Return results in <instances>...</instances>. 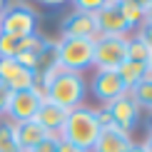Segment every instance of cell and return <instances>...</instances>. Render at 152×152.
Here are the masks:
<instances>
[{"instance_id": "1f68e13d", "label": "cell", "mask_w": 152, "mask_h": 152, "mask_svg": "<svg viewBox=\"0 0 152 152\" xmlns=\"http://www.w3.org/2000/svg\"><path fill=\"white\" fill-rule=\"evenodd\" d=\"M120 3V0H107V5H117Z\"/></svg>"}, {"instance_id": "cb8c5ba5", "label": "cell", "mask_w": 152, "mask_h": 152, "mask_svg": "<svg viewBox=\"0 0 152 152\" xmlns=\"http://www.w3.org/2000/svg\"><path fill=\"white\" fill-rule=\"evenodd\" d=\"M10 90L0 82V117H5V110H8V102H10Z\"/></svg>"}, {"instance_id": "7a4b0ae2", "label": "cell", "mask_w": 152, "mask_h": 152, "mask_svg": "<svg viewBox=\"0 0 152 152\" xmlns=\"http://www.w3.org/2000/svg\"><path fill=\"white\" fill-rule=\"evenodd\" d=\"M87 92H90L87 80L80 72L60 70L48 85V100L55 102V105H60V107H65V110H75V107L85 105Z\"/></svg>"}, {"instance_id": "836d02e7", "label": "cell", "mask_w": 152, "mask_h": 152, "mask_svg": "<svg viewBox=\"0 0 152 152\" xmlns=\"http://www.w3.org/2000/svg\"><path fill=\"white\" fill-rule=\"evenodd\" d=\"M147 67H150V70H152V55H150V62H147Z\"/></svg>"}, {"instance_id": "52a82bcc", "label": "cell", "mask_w": 152, "mask_h": 152, "mask_svg": "<svg viewBox=\"0 0 152 152\" xmlns=\"http://www.w3.org/2000/svg\"><path fill=\"white\" fill-rule=\"evenodd\" d=\"M42 100L37 97L35 90H18L10 95L8 110H5V117L10 122H25V120H35L37 110H40Z\"/></svg>"}, {"instance_id": "e575fe53", "label": "cell", "mask_w": 152, "mask_h": 152, "mask_svg": "<svg viewBox=\"0 0 152 152\" xmlns=\"http://www.w3.org/2000/svg\"><path fill=\"white\" fill-rule=\"evenodd\" d=\"M150 127H152V125H150Z\"/></svg>"}, {"instance_id": "4dcf8cb0", "label": "cell", "mask_w": 152, "mask_h": 152, "mask_svg": "<svg viewBox=\"0 0 152 152\" xmlns=\"http://www.w3.org/2000/svg\"><path fill=\"white\" fill-rule=\"evenodd\" d=\"M145 20H147V23H152V5H150L147 10H145Z\"/></svg>"}, {"instance_id": "9c48e42d", "label": "cell", "mask_w": 152, "mask_h": 152, "mask_svg": "<svg viewBox=\"0 0 152 152\" xmlns=\"http://www.w3.org/2000/svg\"><path fill=\"white\" fill-rule=\"evenodd\" d=\"M92 90V95L100 100L102 105L112 102V100H117L120 95L127 92V87L122 85V80H120L117 70H95L92 75V82L87 85Z\"/></svg>"}, {"instance_id": "44dd1931", "label": "cell", "mask_w": 152, "mask_h": 152, "mask_svg": "<svg viewBox=\"0 0 152 152\" xmlns=\"http://www.w3.org/2000/svg\"><path fill=\"white\" fill-rule=\"evenodd\" d=\"M105 5H107V0H72V8L77 12H87V15H95Z\"/></svg>"}, {"instance_id": "484cf974", "label": "cell", "mask_w": 152, "mask_h": 152, "mask_svg": "<svg viewBox=\"0 0 152 152\" xmlns=\"http://www.w3.org/2000/svg\"><path fill=\"white\" fill-rule=\"evenodd\" d=\"M140 145L145 147V152H152V127L147 130V135H145V140H142Z\"/></svg>"}, {"instance_id": "5b68a950", "label": "cell", "mask_w": 152, "mask_h": 152, "mask_svg": "<svg viewBox=\"0 0 152 152\" xmlns=\"http://www.w3.org/2000/svg\"><path fill=\"white\" fill-rule=\"evenodd\" d=\"M127 60V37H95V53H92V67L95 70H117Z\"/></svg>"}, {"instance_id": "f546056e", "label": "cell", "mask_w": 152, "mask_h": 152, "mask_svg": "<svg viewBox=\"0 0 152 152\" xmlns=\"http://www.w3.org/2000/svg\"><path fill=\"white\" fill-rule=\"evenodd\" d=\"M8 5H10V0H0V15H3V12L8 10Z\"/></svg>"}, {"instance_id": "f1b7e54d", "label": "cell", "mask_w": 152, "mask_h": 152, "mask_svg": "<svg viewBox=\"0 0 152 152\" xmlns=\"http://www.w3.org/2000/svg\"><path fill=\"white\" fill-rule=\"evenodd\" d=\"M135 3H137V5H140V8H142V10H147V8H150V5H152V0H135Z\"/></svg>"}, {"instance_id": "9a60e30c", "label": "cell", "mask_w": 152, "mask_h": 152, "mask_svg": "<svg viewBox=\"0 0 152 152\" xmlns=\"http://www.w3.org/2000/svg\"><path fill=\"white\" fill-rule=\"evenodd\" d=\"M145 70H147V65H142V62H132V60H125L122 65L117 67V75L120 80H122V85L132 90L135 85H140L145 80Z\"/></svg>"}, {"instance_id": "ba28073f", "label": "cell", "mask_w": 152, "mask_h": 152, "mask_svg": "<svg viewBox=\"0 0 152 152\" xmlns=\"http://www.w3.org/2000/svg\"><path fill=\"white\" fill-rule=\"evenodd\" d=\"M0 82L10 92L18 90H33L35 85V72L23 67L15 58H0Z\"/></svg>"}, {"instance_id": "7c38bea8", "label": "cell", "mask_w": 152, "mask_h": 152, "mask_svg": "<svg viewBox=\"0 0 152 152\" xmlns=\"http://www.w3.org/2000/svg\"><path fill=\"white\" fill-rule=\"evenodd\" d=\"M67 115H70V110L50 102V100H42V105H40V110H37L35 120L42 125V130H45L48 135H58V132L62 130V125H65Z\"/></svg>"}, {"instance_id": "4316f807", "label": "cell", "mask_w": 152, "mask_h": 152, "mask_svg": "<svg viewBox=\"0 0 152 152\" xmlns=\"http://www.w3.org/2000/svg\"><path fill=\"white\" fill-rule=\"evenodd\" d=\"M33 3H40V5H50V8H58V5H65L67 0H33Z\"/></svg>"}, {"instance_id": "d6986e66", "label": "cell", "mask_w": 152, "mask_h": 152, "mask_svg": "<svg viewBox=\"0 0 152 152\" xmlns=\"http://www.w3.org/2000/svg\"><path fill=\"white\" fill-rule=\"evenodd\" d=\"M132 97H135V102L140 105V110H147L150 115H152V82L147 80H142L140 85H135L132 90H127Z\"/></svg>"}, {"instance_id": "2e32d148", "label": "cell", "mask_w": 152, "mask_h": 152, "mask_svg": "<svg viewBox=\"0 0 152 152\" xmlns=\"http://www.w3.org/2000/svg\"><path fill=\"white\" fill-rule=\"evenodd\" d=\"M117 8H120V15H122V20L127 23L130 33H135V30L145 23V10L135 3V0H120Z\"/></svg>"}, {"instance_id": "6da1fadb", "label": "cell", "mask_w": 152, "mask_h": 152, "mask_svg": "<svg viewBox=\"0 0 152 152\" xmlns=\"http://www.w3.org/2000/svg\"><path fill=\"white\" fill-rule=\"evenodd\" d=\"M100 122H97V115H95V107H87V105H80L70 110V115H67L65 125H62V130L58 132L60 140L75 145V147L90 152L95 140H97L100 135Z\"/></svg>"}, {"instance_id": "83f0119b", "label": "cell", "mask_w": 152, "mask_h": 152, "mask_svg": "<svg viewBox=\"0 0 152 152\" xmlns=\"http://www.w3.org/2000/svg\"><path fill=\"white\" fill-rule=\"evenodd\" d=\"M125 152H145V147H142L140 142H130V147L125 150Z\"/></svg>"}, {"instance_id": "603a6c76", "label": "cell", "mask_w": 152, "mask_h": 152, "mask_svg": "<svg viewBox=\"0 0 152 152\" xmlns=\"http://www.w3.org/2000/svg\"><path fill=\"white\" fill-rule=\"evenodd\" d=\"M28 152H58V135H48L40 145H35L33 150Z\"/></svg>"}, {"instance_id": "3957f363", "label": "cell", "mask_w": 152, "mask_h": 152, "mask_svg": "<svg viewBox=\"0 0 152 152\" xmlns=\"http://www.w3.org/2000/svg\"><path fill=\"white\" fill-rule=\"evenodd\" d=\"M55 48H58V67L60 70L85 75V70L92 67L95 40H85V37H58Z\"/></svg>"}, {"instance_id": "4fadbf2b", "label": "cell", "mask_w": 152, "mask_h": 152, "mask_svg": "<svg viewBox=\"0 0 152 152\" xmlns=\"http://www.w3.org/2000/svg\"><path fill=\"white\" fill-rule=\"evenodd\" d=\"M130 135L120 127H102L90 152H125L130 147Z\"/></svg>"}, {"instance_id": "7402d4cb", "label": "cell", "mask_w": 152, "mask_h": 152, "mask_svg": "<svg viewBox=\"0 0 152 152\" xmlns=\"http://www.w3.org/2000/svg\"><path fill=\"white\" fill-rule=\"evenodd\" d=\"M135 37H137V40H140L142 45H145V48H147L150 53H152V23H147V20H145V23L140 25V28L135 30Z\"/></svg>"}, {"instance_id": "8fae6325", "label": "cell", "mask_w": 152, "mask_h": 152, "mask_svg": "<svg viewBox=\"0 0 152 152\" xmlns=\"http://www.w3.org/2000/svg\"><path fill=\"white\" fill-rule=\"evenodd\" d=\"M95 25H97V35H107V37H130V28L122 20L117 5H105L95 12Z\"/></svg>"}, {"instance_id": "d6a6232c", "label": "cell", "mask_w": 152, "mask_h": 152, "mask_svg": "<svg viewBox=\"0 0 152 152\" xmlns=\"http://www.w3.org/2000/svg\"><path fill=\"white\" fill-rule=\"evenodd\" d=\"M18 3H25V5H30V3H33V0H18Z\"/></svg>"}, {"instance_id": "30bf717a", "label": "cell", "mask_w": 152, "mask_h": 152, "mask_svg": "<svg viewBox=\"0 0 152 152\" xmlns=\"http://www.w3.org/2000/svg\"><path fill=\"white\" fill-rule=\"evenodd\" d=\"M60 37H85V40H95L97 37V25L95 18L87 12H67L60 20Z\"/></svg>"}, {"instance_id": "277c9868", "label": "cell", "mask_w": 152, "mask_h": 152, "mask_svg": "<svg viewBox=\"0 0 152 152\" xmlns=\"http://www.w3.org/2000/svg\"><path fill=\"white\" fill-rule=\"evenodd\" d=\"M37 10L25 3H10L8 10L0 15V33L15 35V37H30L37 33Z\"/></svg>"}, {"instance_id": "d4e9b609", "label": "cell", "mask_w": 152, "mask_h": 152, "mask_svg": "<svg viewBox=\"0 0 152 152\" xmlns=\"http://www.w3.org/2000/svg\"><path fill=\"white\" fill-rule=\"evenodd\" d=\"M58 152H85V150H80V147H75V145H70V142H65V140L58 137Z\"/></svg>"}, {"instance_id": "8992f818", "label": "cell", "mask_w": 152, "mask_h": 152, "mask_svg": "<svg viewBox=\"0 0 152 152\" xmlns=\"http://www.w3.org/2000/svg\"><path fill=\"white\" fill-rule=\"evenodd\" d=\"M107 110H110V115H112V122H115V127H120L122 132H130L137 127V122H140V105L135 102V97H132L130 92H125V95H120L117 100H112V102H107L105 105Z\"/></svg>"}, {"instance_id": "e0dca14e", "label": "cell", "mask_w": 152, "mask_h": 152, "mask_svg": "<svg viewBox=\"0 0 152 152\" xmlns=\"http://www.w3.org/2000/svg\"><path fill=\"white\" fill-rule=\"evenodd\" d=\"M0 152H23L15 137V122L0 117Z\"/></svg>"}, {"instance_id": "ac0fdd59", "label": "cell", "mask_w": 152, "mask_h": 152, "mask_svg": "<svg viewBox=\"0 0 152 152\" xmlns=\"http://www.w3.org/2000/svg\"><path fill=\"white\" fill-rule=\"evenodd\" d=\"M28 37H15V35H3L0 33V58H18L25 50Z\"/></svg>"}, {"instance_id": "ffe728a7", "label": "cell", "mask_w": 152, "mask_h": 152, "mask_svg": "<svg viewBox=\"0 0 152 152\" xmlns=\"http://www.w3.org/2000/svg\"><path fill=\"white\" fill-rule=\"evenodd\" d=\"M150 50L142 45L140 40H137L135 35L132 37H127V60H132V62H142V65H147L150 62Z\"/></svg>"}, {"instance_id": "5bb4252c", "label": "cell", "mask_w": 152, "mask_h": 152, "mask_svg": "<svg viewBox=\"0 0 152 152\" xmlns=\"http://www.w3.org/2000/svg\"><path fill=\"white\" fill-rule=\"evenodd\" d=\"M15 137L23 152L33 150L35 145H40L48 137V132L42 130V125L37 120H25V122H15Z\"/></svg>"}]
</instances>
